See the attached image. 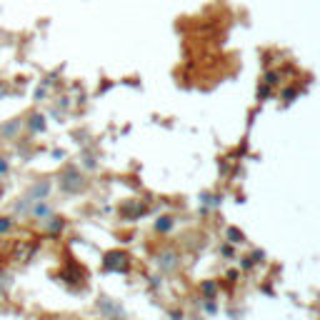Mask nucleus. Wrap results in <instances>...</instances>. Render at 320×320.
<instances>
[{"label":"nucleus","instance_id":"obj_1","mask_svg":"<svg viewBox=\"0 0 320 320\" xmlns=\"http://www.w3.org/2000/svg\"><path fill=\"white\" fill-rule=\"evenodd\" d=\"M103 268H105V270H115V273H125V270L130 268V258H128V253H123V250H110V253H105Z\"/></svg>","mask_w":320,"mask_h":320},{"label":"nucleus","instance_id":"obj_2","mask_svg":"<svg viewBox=\"0 0 320 320\" xmlns=\"http://www.w3.org/2000/svg\"><path fill=\"white\" fill-rule=\"evenodd\" d=\"M60 185H63V190H70V193H78V190L83 188V178H80V173H78V170H68V173L63 175Z\"/></svg>","mask_w":320,"mask_h":320},{"label":"nucleus","instance_id":"obj_3","mask_svg":"<svg viewBox=\"0 0 320 320\" xmlns=\"http://www.w3.org/2000/svg\"><path fill=\"white\" fill-rule=\"evenodd\" d=\"M50 193V183H38L33 190H28V198H30V205L33 203H40L45 195Z\"/></svg>","mask_w":320,"mask_h":320},{"label":"nucleus","instance_id":"obj_4","mask_svg":"<svg viewBox=\"0 0 320 320\" xmlns=\"http://www.w3.org/2000/svg\"><path fill=\"white\" fill-rule=\"evenodd\" d=\"M28 130L30 133H43L45 130V118L40 115V113H33V115H28Z\"/></svg>","mask_w":320,"mask_h":320},{"label":"nucleus","instance_id":"obj_5","mask_svg":"<svg viewBox=\"0 0 320 320\" xmlns=\"http://www.w3.org/2000/svg\"><path fill=\"white\" fill-rule=\"evenodd\" d=\"M263 83H265L268 88L278 85V83H280V73H278V70H268V73H265V78H263Z\"/></svg>","mask_w":320,"mask_h":320},{"label":"nucleus","instance_id":"obj_6","mask_svg":"<svg viewBox=\"0 0 320 320\" xmlns=\"http://www.w3.org/2000/svg\"><path fill=\"white\" fill-rule=\"evenodd\" d=\"M170 228H173V218H160L155 223V230H160V233H168Z\"/></svg>","mask_w":320,"mask_h":320},{"label":"nucleus","instance_id":"obj_7","mask_svg":"<svg viewBox=\"0 0 320 320\" xmlns=\"http://www.w3.org/2000/svg\"><path fill=\"white\" fill-rule=\"evenodd\" d=\"M63 225H65V220H63V218H48V230H50V233L63 230Z\"/></svg>","mask_w":320,"mask_h":320},{"label":"nucleus","instance_id":"obj_8","mask_svg":"<svg viewBox=\"0 0 320 320\" xmlns=\"http://www.w3.org/2000/svg\"><path fill=\"white\" fill-rule=\"evenodd\" d=\"M33 215H35V218H45V215H50V205L48 203L35 205V208H33Z\"/></svg>","mask_w":320,"mask_h":320},{"label":"nucleus","instance_id":"obj_9","mask_svg":"<svg viewBox=\"0 0 320 320\" xmlns=\"http://www.w3.org/2000/svg\"><path fill=\"white\" fill-rule=\"evenodd\" d=\"M200 290H203L208 298H213V295H215V290H218V283H213V280H205L203 285H200Z\"/></svg>","mask_w":320,"mask_h":320},{"label":"nucleus","instance_id":"obj_10","mask_svg":"<svg viewBox=\"0 0 320 320\" xmlns=\"http://www.w3.org/2000/svg\"><path fill=\"white\" fill-rule=\"evenodd\" d=\"M13 228V218H8V215H0V233H8Z\"/></svg>","mask_w":320,"mask_h":320},{"label":"nucleus","instance_id":"obj_11","mask_svg":"<svg viewBox=\"0 0 320 320\" xmlns=\"http://www.w3.org/2000/svg\"><path fill=\"white\" fill-rule=\"evenodd\" d=\"M228 240H230V243H240V240H243V233H240L238 228H230V230H228Z\"/></svg>","mask_w":320,"mask_h":320},{"label":"nucleus","instance_id":"obj_12","mask_svg":"<svg viewBox=\"0 0 320 320\" xmlns=\"http://www.w3.org/2000/svg\"><path fill=\"white\" fill-rule=\"evenodd\" d=\"M293 98H295V88H288V90H283V100H285V103H290Z\"/></svg>","mask_w":320,"mask_h":320},{"label":"nucleus","instance_id":"obj_13","mask_svg":"<svg viewBox=\"0 0 320 320\" xmlns=\"http://www.w3.org/2000/svg\"><path fill=\"white\" fill-rule=\"evenodd\" d=\"M8 170H10V163H8L5 158H0V175H5Z\"/></svg>","mask_w":320,"mask_h":320},{"label":"nucleus","instance_id":"obj_14","mask_svg":"<svg viewBox=\"0 0 320 320\" xmlns=\"http://www.w3.org/2000/svg\"><path fill=\"white\" fill-rule=\"evenodd\" d=\"M205 310H208V313H215V310H218V305H215V303H210V300H208V303H205Z\"/></svg>","mask_w":320,"mask_h":320}]
</instances>
